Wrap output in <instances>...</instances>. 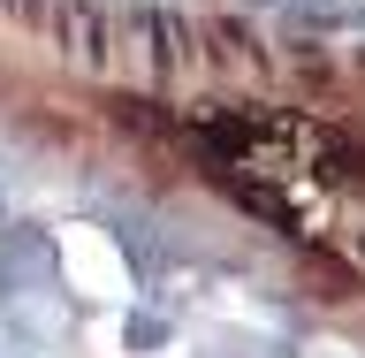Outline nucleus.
Here are the masks:
<instances>
[{"label":"nucleus","instance_id":"obj_2","mask_svg":"<svg viewBox=\"0 0 365 358\" xmlns=\"http://www.w3.org/2000/svg\"><path fill=\"white\" fill-rule=\"evenodd\" d=\"M0 8H8L16 23H46V8H53V0H0Z\"/></svg>","mask_w":365,"mask_h":358},{"label":"nucleus","instance_id":"obj_1","mask_svg":"<svg viewBox=\"0 0 365 358\" xmlns=\"http://www.w3.org/2000/svg\"><path fill=\"white\" fill-rule=\"evenodd\" d=\"M46 31L76 54L84 69H107L114 61V31H122V16H114L107 0H53L46 8Z\"/></svg>","mask_w":365,"mask_h":358}]
</instances>
